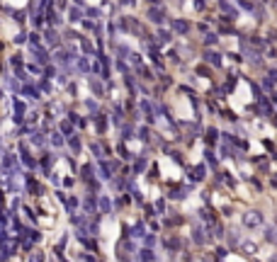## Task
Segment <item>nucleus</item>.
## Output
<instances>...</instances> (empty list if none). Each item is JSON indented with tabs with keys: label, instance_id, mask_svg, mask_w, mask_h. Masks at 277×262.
Listing matches in <instances>:
<instances>
[{
	"label": "nucleus",
	"instance_id": "f257e3e1",
	"mask_svg": "<svg viewBox=\"0 0 277 262\" xmlns=\"http://www.w3.org/2000/svg\"><path fill=\"white\" fill-rule=\"evenodd\" d=\"M243 226L245 228H258V226H263V214L260 211H245L243 214Z\"/></svg>",
	"mask_w": 277,
	"mask_h": 262
},
{
	"label": "nucleus",
	"instance_id": "f03ea898",
	"mask_svg": "<svg viewBox=\"0 0 277 262\" xmlns=\"http://www.w3.org/2000/svg\"><path fill=\"white\" fill-rule=\"evenodd\" d=\"M148 17H151L153 22H158V24H163V17H161V12L158 10H148Z\"/></svg>",
	"mask_w": 277,
	"mask_h": 262
},
{
	"label": "nucleus",
	"instance_id": "7ed1b4c3",
	"mask_svg": "<svg viewBox=\"0 0 277 262\" xmlns=\"http://www.w3.org/2000/svg\"><path fill=\"white\" fill-rule=\"evenodd\" d=\"M173 27H175L177 32H188V24H185V22H177V20H173Z\"/></svg>",
	"mask_w": 277,
	"mask_h": 262
},
{
	"label": "nucleus",
	"instance_id": "20e7f679",
	"mask_svg": "<svg viewBox=\"0 0 277 262\" xmlns=\"http://www.w3.org/2000/svg\"><path fill=\"white\" fill-rule=\"evenodd\" d=\"M68 15H71V20H73V22L80 20V10H73V8H71V12H68Z\"/></svg>",
	"mask_w": 277,
	"mask_h": 262
},
{
	"label": "nucleus",
	"instance_id": "39448f33",
	"mask_svg": "<svg viewBox=\"0 0 277 262\" xmlns=\"http://www.w3.org/2000/svg\"><path fill=\"white\" fill-rule=\"evenodd\" d=\"M100 209H102V211H107V209H110V199H102V202H100Z\"/></svg>",
	"mask_w": 277,
	"mask_h": 262
}]
</instances>
